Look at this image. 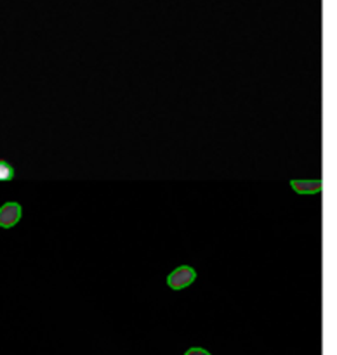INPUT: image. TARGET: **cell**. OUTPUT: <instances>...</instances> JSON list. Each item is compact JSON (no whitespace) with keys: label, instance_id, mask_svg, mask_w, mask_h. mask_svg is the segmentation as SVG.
<instances>
[{"label":"cell","instance_id":"1","mask_svg":"<svg viewBox=\"0 0 337 355\" xmlns=\"http://www.w3.org/2000/svg\"><path fill=\"white\" fill-rule=\"evenodd\" d=\"M195 279H197V272H195L191 267L183 266V267H177L174 272H170V276L167 277V284H169L172 290L179 291L183 290V288L190 286Z\"/></svg>","mask_w":337,"mask_h":355},{"label":"cell","instance_id":"2","mask_svg":"<svg viewBox=\"0 0 337 355\" xmlns=\"http://www.w3.org/2000/svg\"><path fill=\"white\" fill-rule=\"evenodd\" d=\"M21 218V207L17 203H6L0 208V227L9 229L16 225Z\"/></svg>","mask_w":337,"mask_h":355},{"label":"cell","instance_id":"3","mask_svg":"<svg viewBox=\"0 0 337 355\" xmlns=\"http://www.w3.org/2000/svg\"><path fill=\"white\" fill-rule=\"evenodd\" d=\"M290 187L299 194H316L322 191V180H292Z\"/></svg>","mask_w":337,"mask_h":355},{"label":"cell","instance_id":"4","mask_svg":"<svg viewBox=\"0 0 337 355\" xmlns=\"http://www.w3.org/2000/svg\"><path fill=\"white\" fill-rule=\"evenodd\" d=\"M14 177V168L7 162L0 159V182H7V180H13Z\"/></svg>","mask_w":337,"mask_h":355},{"label":"cell","instance_id":"5","mask_svg":"<svg viewBox=\"0 0 337 355\" xmlns=\"http://www.w3.org/2000/svg\"><path fill=\"white\" fill-rule=\"evenodd\" d=\"M184 355H211V354L204 349H190Z\"/></svg>","mask_w":337,"mask_h":355}]
</instances>
